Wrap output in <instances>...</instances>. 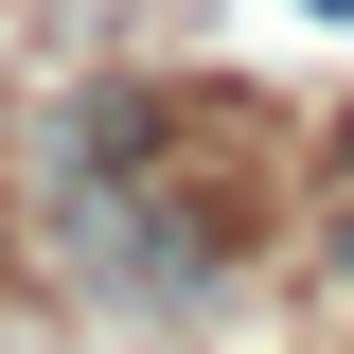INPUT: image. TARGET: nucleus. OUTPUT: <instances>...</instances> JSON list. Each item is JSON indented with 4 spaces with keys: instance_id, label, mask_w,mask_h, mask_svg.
<instances>
[{
    "instance_id": "nucleus-1",
    "label": "nucleus",
    "mask_w": 354,
    "mask_h": 354,
    "mask_svg": "<svg viewBox=\"0 0 354 354\" xmlns=\"http://www.w3.org/2000/svg\"><path fill=\"white\" fill-rule=\"evenodd\" d=\"M337 283H354V230H337Z\"/></svg>"
}]
</instances>
